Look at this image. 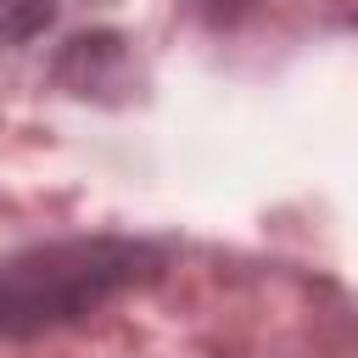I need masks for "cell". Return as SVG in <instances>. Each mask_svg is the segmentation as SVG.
Returning <instances> with one entry per match:
<instances>
[{"instance_id": "6da1fadb", "label": "cell", "mask_w": 358, "mask_h": 358, "mask_svg": "<svg viewBox=\"0 0 358 358\" xmlns=\"http://www.w3.org/2000/svg\"><path fill=\"white\" fill-rule=\"evenodd\" d=\"M162 252L129 235H62L0 257V336H45L78 324L112 296L145 285Z\"/></svg>"}, {"instance_id": "7a4b0ae2", "label": "cell", "mask_w": 358, "mask_h": 358, "mask_svg": "<svg viewBox=\"0 0 358 358\" xmlns=\"http://www.w3.org/2000/svg\"><path fill=\"white\" fill-rule=\"evenodd\" d=\"M50 17H56V0H0V45L34 39Z\"/></svg>"}]
</instances>
